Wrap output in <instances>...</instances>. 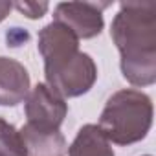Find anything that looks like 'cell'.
Listing matches in <instances>:
<instances>
[{
	"label": "cell",
	"instance_id": "obj_7",
	"mask_svg": "<svg viewBox=\"0 0 156 156\" xmlns=\"http://www.w3.org/2000/svg\"><path fill=\"white\" fill-rule=\"evenodd\" d=\"M19 132L26 156H64L68 152L66 138L59 129H37L26 123Z\"/></svg>",
	"mask_w": 156,
	"mask_h": 156
},
{
	"label": "cell",
	"instance_id": "obj_4",
	"mask_svg": "<svg viewBox=\"0 0 156 156\" xmlns=\"http://www.w3.org/2000/svg\"><path fill=\"white\" fill-rule=\"evenodd\" d=\"M107 6L96 2H61L55 6L53 20L66 26L77 39H94L105 26L103 9Z\"/></svg>",
	"mask_w": 156,
	"mask_h": 156
},
{
	"label": "cell",
	"instance_id": "obj_1",
	"mask_svg": "<svg viewBox=\"0 0 156 156\" xmlns=\"http://www.w3.org/2000/svg\"><path fill=\"white\" fill-rule=\"evenodd\" d=\"M110 35L121 55L123 77L134 87L156 81V2H121Z\"/></svg>",
	"mask_w": 156,
	"mask_h": 156
},
{
	"label": "cell",
	"instance_id": "obj_11",
	"mask_svg": "<svg viewBox=\"0 0 156 156\" xmlns=\"http://www.w3.org/2000/svg\"><path fill=\"white\" fill-rule=\"evenodd\" d=\"M11 8H13V4H11V2H0V22H2V20L9 15Z\"/></svg>",
	"mask_w": 156,
	"mask_h": 156
},
{
	"label": "cell",
	"instance_id": "obj_6",
	"mask_svg": "<svg viewBox=\"0 0 156 156\" xmlns=\"http://www.w3.org/2000/svg\"><path fill=\"white\" fill-rule=\"evenodd\" d=\"M30 94L28 70L15 59L0 57V105L15 107Z\"/></svg>",
	"mask_w": 156,
	"mask_h": 156
},
{
	"label": "cell",
	"instance_id": "obj_5",
	"mask_svg": "<svg viewBox=\"0 0 156 156\" xmlns=\"http://www.w3.org/2000/svg\"><path fill=\"white\" fill-rule=\"evenodd\" d=\"M68 114V105L46 83H39L26 98L28 125L37 129H59Z\"/></svg>",
	"mask_w": 156,
	"mask_h": 156
},
{
	"label": "cell",
	"instance_id": "obj_10",
	"mask_svg": "<svg viewBox=\"0 0 156 156\" xmlns=\"http://www.w3.org/2000/svg\"><path fill=\"white\" fill-rule=\"evenodd\" d=\"M15 9H19L24 17L28 19H41L48 11V2H15Z\"/></svg>",
	"mask_w": 156,
	"mask_h": 156
},
{
	"label": "cell",
	"instance_id": "obj_2",
	"mask_svg": "<svg viewBox=\"0 0 156 156\" xmlns=\"http://www.w3.org/2000/svg\"><path fill=\"white\" fill-rule=\"evenodd\" d=\"M39 51L44 59L46 85L61 98L87 94L96 79L98 66L88 53L79 51L77 39L66 26L50 22L39 31Z\"/></svg>",
	"mask_w": 156,
	"mask_h": 156
},
{
	"label": "cell",
	"instance_id": "obj_9",
	"mask_svg": "<svg viewBox=\"0 0 156 156\" xmlns=\"http://www.w3.org/2000/svg\"><path fill=\"white\" fill-rule=\"evenodd\" d=\"M0 156H26L20 132L0 118Z\"/></svg>",
	"mask_w": 156,
	"mask_h": 156
},
{
	"label": "cell",
	"instance_id": "obj_3",
	"mask_svg": "<svg viewBox=\"0 0 156 156\" xmlns=\"http://www.w3.org/2000/svg\"><path fill=\"white\" fill-rule=\"evenodd\" d=\"M152 112V101L145 92L125 88L108 98L98 127L108 141L132 145L141 141L151 130Z\"/></svg>",
	"mask_w": 156,
	"mask_h": 156
},
{
	"label": "cell",
	"instance_id": "obj_8",
	"mask_svg": "<svg viewBox=\"0 0 156 156\" xmlns=\"http://www.w3.org/2000/svg\"><path fill=\"white\" fill-rule=\"evenodd\" d=\"M68 156H114L110 141L98 125H83L68 147Z\"/></svg>",
	"mask_w": 156,
	"mask_h": 156
}]
</instances>
